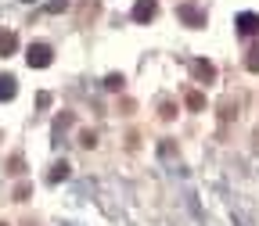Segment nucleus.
Returning <instances> with one entry per match:
<instances>
[{
	"mask_svg": "<svg viewBox=\"0 0 259 226\" xmlns=\"http://www.w3.org/2000/svg\"><path fill=\"white\" fill-rule=\"evenodd\" d=\"M162 119H173V101H162Z\"/></svg>",
	"mask_w": 259,
	"mask_h": 226,
	"instance_id": "obj_14",
	"label": "nucleus"
},
{
	"mask_svg": "<svg viewBox=\"0 0 259 226\" xmlns=\"http://www.w3.org/2000/svg\"><path fill=\"white\" fill-rule=\"evenodd\" d=\"M234 25H238L241 36H259V15H255V11H241Z\"/></svg>",
	"mask_w": 259,
	"mask_h": 226,
	"instance_id": "obj_3",
	"label": "nucleus"
},
{
	"mask_svg": "<svg viewBox=\"0 0 259 226\" xmlns=\"http://www.w3.org/2000/svg\"><path fill=\"white\" fill-rule=\"evenodd\" d=\"M245 69H248V72H259V43L248 50V58H245Z\"/></svg>",
	"mask_w": 259,
	"mask_h": 226,
	"instance_id": "obj_10",
	"label": "nucleus"
},
{
	"mask_svg": "<svg viewBox=\"0 0 259 226\" xmlns=\"http://www.w3.org/2000/svg\"><path fill=\"white\" fill-rule=\"evenodd\" d=\"M105 86H108V90H122V76H119V72H112V76L105 79Z\"/></svg>",
	"mask_w": 259,
	"mask_h": 226,
	"instance_id": "obj_12",
	"label": "nucleus"
},
{
	"mask_svg": "<svg viewBox=\"0 0 259 226\" xmlns=\"http://www.w3.org/2000/svg\"><path fill=\"white\" fill-rule=\"evenodd\" d=\"M187 108H191V111H202V108H205V97H202L198 90H191V93H187Z\"/></svg>",
	"mask_w": 259,
	"mask_h": 226,
	"instance_id": "obj_9",
	"label": "nucleus"
},
{
	"mask_svg": "<svg viewBox=\"0 0 259 226\" xmlns=\"http://www.w3.org/2000/svg\"><path fill=\"white\" fill-rule=\"evenodd\" d=\"M0 226H8V222H0Z\"/></svg>",
	"mask_w": 259,
	"mask_h": 226,
	"instance_id": "obj_16",
	"label": "nucleus"
},
{
	"mask_svg": "<svg viewBox=\"0 0 259 226\" xmlns=\"http://www.w3.org/2000/svg\"><path fill=\"white\" fill-rule=\"evenodd\" d=\"M191 72L198 76L202 83H212V79H216V65H212V61H202V58H198V61H191Z\"/></svg>",
	"mask_w": 259,
	"mask_h": 226,
	"instance_id": "obj_5",
	"label": "nucleus"
},
{
	"mask_svg": "<svg viewBox=\"0 0 259 226\" xmlns=\"http://www.w3.org/2000/svg\"><path fill=\"white\" fill-rule=\"evenodd\" d=\"M15 93H18V79L0 72V101H15Z\"/></svg>",
	"mask_w": 259,
	"mask_h": 226,
	"instance_id": "obj_6",
	"label": "nucleus"
},
{
	"mask_svg": "<svg viewBox=\"0 0 259 226\" xmlns=\"http://www.w3.org/2000/svg\"><path fill=\"white\" fill-rule=\"evenodd\" d=\"M25 61H29V69H47V65L54 61V50H51L47 43H29Z\"/></svg>",
	"mask_w": 259,
	"mask_h": 226,
	"instance_id": "obj_1",
	"label": "nucleus"
},
{
	"mask_svg": "<svg viewBox=\"0 0 259 226\" xmlns=\"http://www.w3.org/2000/svg\"><path fill=\"white\" fill-rule=\"evenodd\" d=\"M158 15V0H137L134 4V22H151Z\"/></svg>",
	"mask_w": 259,
	"mask_h": 226,
	"instance_id": "obj_4",
	"label": "nucleus"
},
{
	"mask_svg": "<svg viewBox=\"0 0 259 226\" xmlns=\"http://www.w3.org/2000/svg\"><path fill=\"white\" fill-rule=\"evenodd\" d=\"M177 18H180L184 25H191V29H202V25H205V11H202L198 4H180V8H177Z\"/></svg>",
	"mask_w": 259,
	"mask_h": 226,
	"instance_id": "obj_2",
	"label": "nucleus"
},
{
	"mask_svg": "<svg viewBox=\"0 0 259 226\" xmlns=\"http://www.w3.org/2000/svg\"><path fill=\"white\" fill-rule=\"evenodd\" d=\"M65 8H69V0H51V4H47V15H58V11H65Z\"/></svg>",
	"mask_w": 259,
	"mask_h": 226,
	"instance_id": "obj_11",
	"label": "nucleus"
},
{
	"mask_svg": "<svg viewBox=\"0 0 259 226\" xmlns=\"http://www.w3.org/2000/svg\"><path fill=\"white\" fill-rule=\"evenodd\" d=\"M79 144H83V147H94L97 140H94V133H83V137H79Z\"/></svg>",
	"mask_w": 259,
	"mask_h": 226,
	"instance_id": "obj_15",
	"label": "nucleus"
},
{
	"mask_svg": "<svg viewBox=\"0 0 259 226\" xmlns=\"http://www.w3.org/2000/svg\"><path fill=\"white\" fill-rule=\"evenodd\" d=\"M29 194H32V187H29V183H22V187L15 190V201H25V198H29Z\"/></svg>",
	"mask_w": 259,
	"mask_h": 226,
	"instance_id": "obj_13",
	"label": "nucleus"
},
{
	"mask_svg": "<svg viewBox=\"0 0 259 226\" xmlns=\"http://www.w3.org/2000/svg\"><path fill=\"white\" fill-rule=\"evenodd\" d=\"M18 50V36L15 32H0V58H11Z\"/></svg>",
	"mask_w": 259,
	"mask_h": 226,
	"instance_id": "obj_7",
	"label": "nucleus"
},
{
	"mask_svg": "<svg viewBox=\"0 0 259 226\" xmlns=\"http://www.w3.org/2000/svg\"><path fill=\"white\" fill-rule=\"evenodd\" d=\"M65 176H69V161H54V165H51V183H58Z\"/></svg>",
	"mask_w": 259,
	"mask_h": 226,
	"instance_id": "obj_8",
	"label": "nucleus"
}]
</instances>
